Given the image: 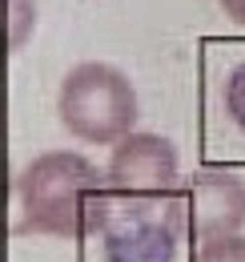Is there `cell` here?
I'll return each instance as SVG.
<instances>
[{
    "mask_svg": "<svg viewBox=\"0 0 245 262\" xmlns=\"http://www.w3.org/2000/svg\"><path fill=\"white\" fill-rule=\"evenodd\" d=\"M20 218L16 234H53V238H89L101 234L113 186L85 154L53 149L32 158L16 173Z\"/></svg>",
    "mask_w": 245,
    "mask_h": 262,
    "instance_id": "obj_1",
    "label": "cell"
},
{
    "mask_svg": "<svg viewBox=\"0 0 245 262\" xmlns=\"http://www.w3.org/2000/svg\"><path fill=\"white\" fill-rule=\"evenodd\" d=\"M61 125L89 145H117L137 125V89L121 69L85 61L68 69L57 93Z\"/></svg>",
    "mask_w": 245,
    "mask_h": 262,
    "instance_id": "obj_2",
    "label": "cell"
},
{
    "mask_svg": "<svg viewBox=\"0 0 245 262\" xmlns=\"http://www.w3.org/2000/svg\"><path fill=\"white\" fill-rule=\"evenodd\" d=\"M185 234L181 202L169 198H121L113 194L101 242L109 262H173L177 238Z\"/></svg>",
    "mask_w": 245,
    "mask_h": 262,
    "instance_id": "obj_3",
    "label": "cell"
},
{
    "mask_svg": "<svg viewBox=\"0 0 245 262\" xmlns=\"http://www.w3.org/2000/svg\"><path fill=\"white\" fill-rule=\"evenodd\" d=\"M105 173L113 194L121 198H169L181 190L177 149L161 133H129L117 141Z\"/></svg>",
    "mask_w": 245,
    "mask_h": 262,
    "instance_id": "obj_4",
    "label": "cell"
},
{
    "mask_svg": "<svg viewBox=\"0 0 245 262\" xmlns=\"http://www.w3.org/2000/svg\"><path fill=\"white\" fill-rule=\"evenodd\" d=\"M181 222L197 242L229 238L245 226V182L229 169H197L181 190Z\"/></svg>",
    "mask_w": 245,
    "mask_h": 262,
    "instance_id": "obj_5",
    "label": "cell"
},
{
    "mask_svg": "<svg viewBox=\"0 0 245 262\" xmlns=\"http://www.w3.org/2000/svg\"><path fill=\"white\" fill-rule=\"evenodd\" d=\"M32 25H36V4L32 0H12L8 8V49L20 53L32 36Z\"/></svg>",
    "mask_w": 245,
    "mask_h": 262,
    "instance_id": "obj_6",
    "label": "cell"
},
{
    "mask_svg": "<svg viewBox=\"0 0 245 262\" xmlns=\"http://www.w3.org/2000/svg\"><path fill=\"white\" fill-rule=\"evenodd\" d=\"M197 262H245V238H241V234H229V238L201 242Z\"/></svg>",
    "mask_w": 245,
    "mask_h": 262,
    "instance_id": "obj_7",
    "label": "cell"
},
{
    "mask_svg": "<svg viewBox=\"0 0 245 262\" xmlns=\"http://www.w3.org/2000/svg\"><path fill=\"white\" fill-rule=\"evenodd\" d=\"M225 113H229L233 125L245 133V61L233 69L229 81H225Z\"/></svg>",
    "mask_w": 245,
    "mask_h": 262,
    "instance_id": "obj_8",
    "label": "cell"
},
{
    "mask_svg": "<svg viewBox=\"0 0 245 262\" xmlns=\"http://www.w3.org/2000/svg\"><path fill=\"white\" fill-rule=\"evenodd\" d=\"M221 8H225V16H229L233 25L245 29V0H221Z\"/></svg>",
    "mask_w": 245,
    "mask_h": 262,
    "instance_id": "obj_9",
    "label": "cell"
}]
</instances>
